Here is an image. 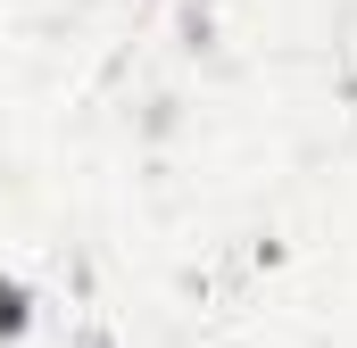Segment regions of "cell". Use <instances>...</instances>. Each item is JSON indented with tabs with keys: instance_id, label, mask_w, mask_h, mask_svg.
<instances>
[{
	"instance_id": "cell-1",
	"label": "cell",
	"mask_w": 357,
	"mask_h": 348,
	"mask_svg": "<svg viewBox=\"0 0 357 348\" xmlns=\"http://www.w3.org/2000/svg\"><path fill=\"white\" fill-rule=\"evenodd\" d=\"M25 332H33V290H25L17 274H0V348L25 340Z\"/></svg>"
}]
</instances>
